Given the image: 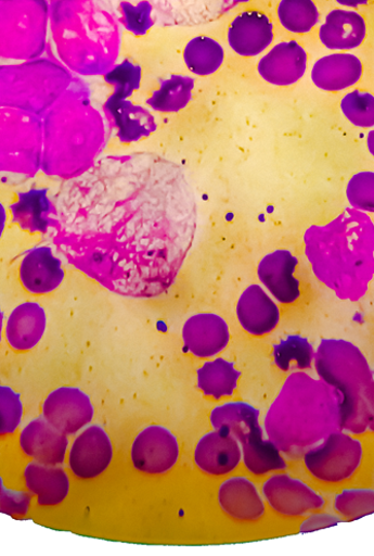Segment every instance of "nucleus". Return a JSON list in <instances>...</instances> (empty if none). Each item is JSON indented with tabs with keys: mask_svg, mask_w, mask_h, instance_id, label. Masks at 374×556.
Returning <instances> with one entry per match:
<instances>
[{
	"mask_svg": "<svg viewBox=\"0 0 374 556\" xmlns=\"http://www.w3.org/2000/svg\"><path fill=\"white\" fill-rule=\"evenodd\" d=\"M63 204L76 258L100 285L136 299L173 286L197 223L195 195L178 164L153 153L101 159L70 184Z\"/></svg>",
	"mask_w": 374,
	"mask_h": 556,
	"instance_id": "nucleus-1",
	"label": "nucleus"
},
{
	"mask_svg": "<svg viewBox=\"0 0 374 556\" xmlns=\"http://www.w3.org/2000/svg\"><path fill=\"white\" fill-rule=\"evenodd\" d=\"M305 253L319 280L343 300L358 301L374 276V225L346 208L333 222L306 231Z\"/></svg>",
	"mask_w": 374,
	"mask_h": 556,
	"instance_id": "nucleus-2",
	"label": "nucleus"
},
{
	"mask_svg": "<svg viewBox=\"0 0 374 556\" xmlns=\"http://www.w3.org/2000/svg\"><path fill=\"white\" fill-rule=\"evenodd\" d=\"M339 403L341 399L325 381L294 372L267 413V435L287 457H304L328 434L344 431Z\"/></svg>",
	"mask_w": 374,
	"mask_h": 556,
	"instance_id": "nucleus-3",
	"label": "nucleus"
},
{
	"mask_svg": "<svg viewBox=\"0 0 374 556\" xmlns=\"http://www.w3.org/2000/svg\"><path fill=\"white\" fill-rule=\"evenodd\" d=\"M314 363L320 379L341 399L343 430L374 432V374L359 348L347 340L324 339Z\"/></svg>",
	"mask_w": 374,
	"mask_h": 556,
	"instance_id": "nucleus-4",
	"label": "nucleus"
},
{
	"mask_svg": "<svg viewBox=\"0 0 374 556\" xmlns=\"http://www.w3.org/2000/svg\"><path fill=\"white\" fill-rule=\"evenodd\" d=\"M47 0H0V58L31 60L47 45Z\"/></svg>",
	"mask_w": 374,
	"mask_h": 556,
	"instance_id": "nucleus-5",
	"label": "nucleus"
},
{
	"mask_svg": "<svg viewBox=\"0 0 374 556\" xmlns=\"http://www.w3.org/2000/svg\"><path fill=\"white\" fill-rule=\"evenodd\" d=\"M362 455L360 441L344 431H336L306 452L304 463L317 479L339 482L353 476L361 465Z\"/></svg>",
	"mask_w": 374,
	"mask_h": 556,
	"instance_id": "nucleus-6",
	"label": "nucleus"
},
{
	"mask_svg": "<svg viewBox=\"0 0 374 556\" xmlns=\"http://www.w3.org/2000/svg\"><path fill=\"white\" fill-rule=\"evenodd\" d=\"M180 457L177 438L171 431L158 426L145 429L136 438L131 459L136 469L150 475L171 470Z\"/></svg>",
	"mask_w": 374,
	"mask_h": 556,
	"instance_id": "nucleus-7",
	"label": "nucleus"
},
{
	"mask_svg": "<svg viewBox=\"0 0 374 556\" xmlns=\"http://www.w3.org/2000/svg\"><path fill=\"white\" fill-rule=\"evenodd\" d=\"M43 416L56 430L69 435L91 422L93 407L89 396L79 389L61 388L46 400Z\"/></svg>",
	"mask_w": 374,
	"mask_h": 556,
	"instance_id": "nucleus-8",
	"label": "nucleus"
},
{
	"mask_svg": "<svg viewBox=\"0 0 374 556\" xmlns=\"http://www.w3.org/2000/svg\"><path fill=\"white\" fill-rule=\"evenodd\" d=\"M263 495L271 507L286 516H302L324 507L321 495L289 475H275L263 484Z\"/></svg>",
	"mask_w": 374,
	"mask_h": 556,
	"instance_id": "nucleus-9",
	"label": "nucleus"
},
{
	"mask_svg": "<svg viewBox=\"0 0 374 556\" xmlns=\"http://www.w3.org/2000/svg\"><path fill=\"white\" fill-rule=\"evenodd\" d=\"M113 444L104 429L93 426L75 441L70 452V468L81 479L100 476L111 465Z\"/></svg>",
	"mask_w": 374,
	"mask_h": 556,
	"instance_id": "nucleus-10",
	"label": "nucleus"
},
{
	"mask_svg": "<svg viewBox=\"0 0 374 556\" xmlns=\"http://www.w3.org/2000/svg\"><path fill=\"white\" fill-rule=\"evenodd\" d=\"M273 40V23L258 11L237 15L228 31L230 48L242 56H256L262 53Z\"/></svg>",
	"mask_w": 374,
	"mask_h": 556,
	"instance_id": "nucleus-11",
	"label": "nucleus"
},
{
	"mask_svg": "<svg viewBox=\"0 0 374 556\" xmlns=\"http://www.w3.org/2000/svg\"><path fill=\"white\" fill-rule=\"evenodd\" d=\"M308 54L295 41L283 42L266 54L258 64V73L275 86L296 84L306 73Z\"/></svg>",
	"mask_w": 374,
	"mask_h": 556,
	"instance_id": "nucleus-12",
	"label": "nucleus"
},
{
	"mask_svg": "<svg viewBox=\"0 0 374 556\" xmlns=\"http://www.w3.org/2000/svg\"><path fill=\"white\" fill-rule=\"evenodd\" d=\"M20 443L26 456L50 466L64 463L66 448L69 445L66 434L51 426L44 416L33 420L24 428Z\"/></svg>",
	"mask_w": 374,
	"mask_h": 556,
	"instance_id": "nucleus-13",
	"label": "nucleus"
},
{
	"mask_svg": "<svg viewBox=\"0 0 374 556\" xmlns=\"http://www.w3.org/2000/svg\"><path fill=\"white\" fill-rule=\"evenodd\" d=\"M194 459L204 472L212 476L227 475L241 464V443L232 435L211 432L197 443Z\"/></svg>",
	"mask_w": 374,
	"mask_h": 556,
	"instance_id": "nucleus-14",
	"label": "nucleus"
},
{
	"mask_svg": "<svg viewBox=\"0 0 374 556\" xmlns=\"http://www.w3.org/2000/svg\"><path fill=\"white\" fill-rule=\"evenodd\" d=\"M297 264V258L287 251L271 253L259 264V280L281 303H294L300 295L299 281L294 275Z\"/></svg>",
	"mask_w": 374,
	"mask_h": 556,
	"instance_id": "nucleus-15",
	"label": "nucleus"
},
{
	"mask_svg": "<svg viewBox=\"0 0 374 556\" xmlns=\"http://www.w3.org/2000/svg\"><path fill=\"white\" fill-rule=\"evenodd\" d=\"M183 339L189 352L196 357L208 358L224 350L230 334L223 319L207 313L188 320L183 329Z\"/></svg>",
	"mask_w": 374,
	"mask_h": 556,
	"instance_id": "nucleus-16",
	"label": "nucleus"
},
{
	"mask_svg": "<svg viewBox=\"0 0 374 556\" xmlns=\"http://www.w3.org/2000/svg\"><path fill=\"white\" fill-rule=\"evenodd\" d=\"M21 281L33 294H47L60 287L64 278L61 261L50 248L29 251L21 265Z\"/></svg>",
	"mask_w": 374,
	"mask_h": 556,
	"instance_id": "nucleus-17",
	"label": "nucleus"
},
{
	"mask_svg": "<svg viewBox=\"0 0 374 556\" xmlns=\"http://www.w3.org/2000/svg\"><path fill=\"white\" fill-rule=\"evenodd\" d=\"M237 319L254 336L273 331L280 323V308L258 286L248 288L236 306Z\"/></svg>",
	"mask_w": 374,
	"mask_h": 556,
	"instance_id": "nucleus-18",
	"label": "nucleus"
},
{
	"mask_svg": "<svg viewBox=\"0 0 374 556\" xmlns=\"http://www.w3.org/2000/svg\"><path fill=\"white\" fill-rule=\"evenodd\" d=\"M47 328L44 308L34 302L18 305L8 321L7 338L15 351L33 350L42 339Z\"/></svg>",
	"mask_w": 374,
	"mask_h": 556,
	"instance_id": "nucleus-19",
	"label": "nucleus"
},
{
	"mask_svg": "<svg viewBox=\"0 0 374 556\" xmlns=\"http://www.w3.org/2000/svg\"><path fill=\"white\" fill-rule=\"evenodd\" d=\"M362 72V63L356 55L336 53L315 63L312 80L322 90L341 91L354 86L361 79Z\"/></svg>",
	"mask_w": 374,
	"mask_h": 556,
	"instance_id": "nucleus-20",
	"label": "nucleus"
},
{
	"mask_svg": "<svg viewBox=\"0 0 374 556\" xmlns=\"http://www.w3.org/2000/svg\"><path fill=\"white\" fill-rule=\"evenodd\" d=\"M366 35L363 17L351 11L335 10L320 28V39L330 50H353L359 48Z\"/></svg>",
	"mask_w": 374,
	"mask_h": 556,
	"instance_id": "nucleus-21",
	"label": "nucleus"
},
{
	"mask_svg": "<svg viewBox=\"0 0 374 556\" xmlns=\"http://www.w3.org/2000/svg\"><path fill=\"white\" fill-rule=\"evenodd\" d=\"M27 490L37 495L41 506L62 503L70 492V480L59 467L41 463H30L24 471Z\"/></svg>",
	"mask_w": 374,
	"mask_h": 556,
	"instance_id": "nucleus-22",
	"label": "nucleus"
},
{
	"mask_svg": "<svg viewBox=\"0 0 374 556\" xmlns=\"http://www.w3.org/2000/svg\"><path fill=\"white\" fill-rule=\"evenodd\" d=\"M219 502L228 515L240 520H256L265 513L256 485L244 477H234L223 482Z\"/></svg>",
	"mask_w": 374,
	"mask_h": 556,
	"instance_id": "nucleus-23",
	"label": "nucleus"
},
{
	"mask_svg": "<svg viewBox=\"0 0 374 556\" xmlns=\"http://www.w3.org/2000/svg\"><path fill=\"white\" fill-rule=\"evenodd\" d=\"M105 110L117 127L118 137L122 142L139 141L156 127L153 116L146 110L134 106L127 99L112 96Z\"/></svg>",
	"mask_w": 374,
	"mask_h": 556,
	"instance_id": "nucleus-24",
	"label": "nucleus"
},
{
	"mask_svg": "<svg viewBox=\"0 0 374 556\" xmlns=\"http://www.w3.org/2000/svg\"><path fill=\"white\" fill-rule=\"evenodd\" d=\"M259 410L247 403H228L214 409L211 424L216 431L243 443L259 426Z\"/></svg>",
	"mask_w": 374,
	"mask_h": 556,
	"instance_id": "nucleus-25",
	"label": "nucleus"
},
{
	"mask_svg": "<svg viewBox=\"0 0 374 556\" xmlns=\"http://www.w3.org/2000/svg\"><path fill=\"white\" fill-rule=\"evenodd\" d=\"M13 222L23 230L46 232L49 227L51 203L48 189H33L18 193V201L12 206Z\"/></svg>",
	"mask_w": 374,
	"mask_h": 556,
	"instance_id": "nucleus-26",
	"label": "nucleus"
},
{
	"mask_svg": "<svg viewBox=\"0 0 374 556\" xmlns=\"http://www.w3.org/2000/svg\"><path fill=\"white\" fill-rule=\"evenodd\" d=\"M242 444L245 465L254 475L261 476L287 468L278 445L271 440H263L260 427L254 430Z\"/></svg>",
	"mask_w": 374,
	"mask_h": 556,
	"instance_id": "nucleus-27",
	"label": "nucleus"
},
{
	"mask_svg": "<svg viewBox=\"0 0 374 556\" xmlns=\"http://www.w3.org/2000/svg\"><path fill=\"white\" fill-rule=\"evenodd\" d=\"M241 376L232 363L219 358L197 370V388L216 400L232 396Z\"/></svg>",
	"mask_w": 374,
	"mask_h": 556,
	"instance_id": "nucleus-28",
	"label": "nucleus"
},
{
	"mask_svg": "<svg viewBox=\"0 0 374 556\" xmlns=\"http://www.w3.org/2000/svg\"><path fill=\"white\" fill-rule=\"evenodd\" d=\"M193 88L194 80L191 77H169L162 81L159 88L147 100V104L160 113L180 112L191 101Z\"/></svg>",
	"mask_w": 374,
	"mask_h": 556,
	"instance_id": "nucleus-29",
	"label": "nucleus"
},
{
	"mask_svg": "<svg viewBox=\"0 0 374 556\" xmlns=\"http://www.w3.org/2000/svg\"><path fill=\"white\" fill-rule=\"evenodd\" d=\"M223 60V48L208 37L193 39L184 50L185 64L196 76L206 77L217 73Z\"/></svg>",
	"mask_w": 374,
	"mask_h": 556,
	"instance_id": "nucleus-30",
	"label": "nucleus"
},
{
	"mask_svg": "<svg viewBox=\"0 0 374 556\" xmlns=\"http://www.w3.org/2000/svg\"><path fill=\"white\" fill-rule=\"evenodd\" d=\"M274 358L276 365L284 371L292 368L309 369L314 362L315 352L308 339L289 336L274 345Z\"/></svg>",
	"mask_w": 374,
	"mask_h": 556,
	"instance_id": "nucleus-31",
	"label": "nucleus"
},
{
	"mask_svg": "<svg viewBox=\"0 0 374 556\" xmlns=\"http://www.w3.org/2000/svg\"><path fill=\"white\" fill-rule=\"evenodd\" d=\"M279 17L287 30L302 34L318 24L320 14L313 0H282Z\"/></svg>",
	"mask_w": 374,
	"mask_h": 556,
	"instance_id": "nucleus-32",
	"label": "nucleus"
},
{
	"mask_svg": "<svg viewBox=\"0 0 374 556\" xmlns=\"http://www.w3.org/2000/svg\"><path fill=\"white\" fill-rule=\"evenodd\" d=\"M334 508L344 517L356 520L374 513V491L347 490L335 497Z\"/></svg>",
	"mask_w": 374,
	"mask_h": 556,
	"instance_id": "nucleus-33",
	"label": "nucleus"
},
{
	"mask_svg": "<svg viewBox=\"0 0 374 556\" xmlns=\"http://www.w3.org/2000/svg\"><path fill=\"white\" fill-rule=\"evenodd\" d=\"M345 116L353 125L362 128L374 126V97L369 92L354 90L341 102Z\"/></svg>",
	"mask_w": 374,
	"mask_h": 556,
	"instance_id": "nucleus-34",
	"label": "nucleus"
},
{
	"mask_svg": "<svg viewBox=\"0 0 374 556\" xmlns=\"http://www.w3.org/2000/svg\"><path fill=\"white\" fill-rule=\"evenodd\" d=\"M142 68L132 62L126 60L118 64L106 76V81L115 87L113 96L127 99L134 90L141 86Z\"/></svg>",
	"mask_w": 374,
	"mask_h": 556,
	"instance_id": "nucleus-35",
	"label": "nucleus"
},
{
	"mask_svg": "<svg viewBox=\"0 0 374 556\" xmlns=\"http://www.w3.org/2000/svg\"><path fill=\"white\" fill-rule=\"evenodd\" d=\"M347 195L360 212L374 214V172H360L349 181Z\"/></svg>",
	"mask_w": 374,
	"mask_h": 556,
	"instance_id": "nucleus-36",
	"label": "nucleus"
},
{
	"mask_svg": "<svg viewBox=\"0 0 374 556\" xmlns=\"http://www.w3.org/2000/svg\"><path fill=\"white\" fill-rule=\"evenodd\" d=\"M23 404L20 394L0 387V435L12 434L22 422Z\"/></svg>",
	"mask_w": 374,
	"mask_h": 556,
	"instance_id": "nucleus-37",
	"label": "nucleus"
},
{
	"mask_svg": "<svg viewBox=\"0 0 374 556\" xmlns=\"http://www.w3.org/2000/svg\"><path fill=\"white\" fill-rule=\"evenodd\" d=\"M121 23L130 33L143 37L153 26V8L149 2L120 4Z\"/></svg>",
	"mask_w": 374,
	"mask_h": 556,
	"instance_id": "nucleus-38",
	"label": "nucleus"
},
{
	"mask_svg": "<svg viewBox=\"0 0 374 556\" xmlns=\"http://www.w3.org/2000/svg\"><path fill=\"white\" fill-rule=\"evenodd\" d=\"M29 504V495L7 490L3 479L0 477V513L25 515L28 511Z\"/></svg>",
	"mask_w": 374,
	"mask_h": 556,
	"instance_id": "nucleus-39",
	"label": "nucleus"
},
{
	"mask_svg": "<svg viewBox=\"0 0 374 556\" xmlns=\"http://www.w3.org/2000/svg\"><path fill=\"white\" fill-rule=\"evenodd\" d=\"M341 518L331 514H317L306 519L300 527L301 533L325 530L341 523Z\"/></svg>",
	"mask_w": 374,
	"mask_h": 556,
	"instance_id": "nucleus-40",
	"label": "nucleus"
},
{
	"mask_svg": "<svg viewBox=\"0 0 374 556\" xmlns=\"http://www.w3.org/2000/svg\"><path fill=\"white\" fill-rule=\"evenodd\" d=\"M339 5L347 8H358L361 5H366L369 0H336Z\"/></svg>",
	"mask_w": 374,
	"mask_h": 556,
	"instance_id": "nucleus-41",
	"label": "nucleus"
},
{
	"mask_svg": "<svg viewBox=\"0 0 374 556\" xmlns=\"http://www.w3.org/2000/svg\"><path fill=\"white\" fill-rule=\"evenodd\" d=\"M7 224V212L2 203H0V237H2Z\"/></svg>",
	"mask_w": 374,
	"mask_h": 556,
	"instance_id": "nucleus-42",
	"label": "nucleus"
},
{
	"mask_svg": "<svg viewBox=\"0 0 374 556\" xmlns=\"http://www.w3.org/2000/svg\"><path fill=\"white\" fill-rule=\"evenodd\" d=\"M367 149L372 156L374 157V130H371L367 135Z\"/></svg>",
	"mask_w": 374,
	"mask_h": 556,
	"instance_id": "nucleus-43",
	"label": "nucleus"
},
{
	"mask_svg": "<svg viewBox=\"0 0 374 556\" xmlns=\"http://www.w3.org/2000/svg\"><path fill=\"white\" fill-rule=\"evenodd\" d=\"M3 326H4V313H3L2 308H0V341H2Z\"/></svg>",
	"mask_w": 374,
	"mask_h": 556,
	"instance_id": "nucleus-44",
	"label": "nucleus"
},
{
	"mask_svg": "<svg viewBox=\"0 0 374 556\" xmlns=\"http://www.w3.org/2000/svg\"><path fill=\"white\" fill-rule=\"evenodd\" d=\"M237 3H247L249 0H236Z\"/></svg>",
	"mask_w": 374,
	"mask_h": 556,
	"instance_id": "nucleus-45",
	"label": "nucleus"
}]
</instances>
